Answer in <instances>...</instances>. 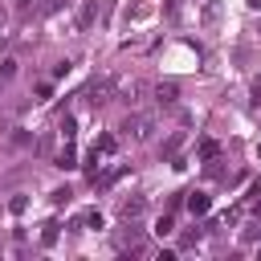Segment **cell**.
I'll return each instance as SVG.
<instances>
[{"mask_svg": "<svg viewBox=\"0 0 261 261\" xmlns=\"http://www.w3.org/2000/svg\"><path fill=\"white\" fill-rule=\"evenodd\" d=\"M122 135H126L130 143H147V139L155 135V118H151V114H126Z\"/></svg>", "mask_w": 261, "mask_h": 261, "instance_id": "1", "label": "cell"}, {"mask_svg": "<svg viewBox=\"0 0 261 261\" xmlns=\"http://www.w3.org/2000/svg\"><path fill=\"white\" fill-rule=\"evenodd\" d=\"M82 98H86L90 106H106V102L114 98V86H110V82H90V86L82 90Z\"/></svg>", "mask_w": 261, "mask_h": 261, "instance_id": "2", "label": "cell"}, {"mask_svg": "<svg viewBox=\"0 0 261 261\" xmlns=\"http://www.w3.org/2000/svg\"><path fill=\"white\" fill-rule=\"evenodd\" d=\"M98 0H82V8H77V29H90L94 20H98Z\"/></svg>", "mask_w": 261, "mask_h": 261, "instance_id": "3", "label": "cell"}, {"mask_svg": "<svg viewBox=\"0 0 261 261\" xmlns=\"http://www.w3.org/2000/svg\"><path fill=\"white\" fill-rule=\"evenodd\" d=\"M143 208H147V204H143V196H135V200H122V204H118V212H122V220H130V216H139Z\"/></svg>", "mask_w": 261, "mask_h": 261, "instance_id": "4", "label": "cell"}, {"mask_svg": "<svg viewBox=\"0 0 261 261\" xmlns=\"http://www.w3.org/2000/svg\"><path fill=\"white\" fill-rule=\"evenodd\" d=\"M216 20H220V4L204 0V29H216Z\"/></svg>", "mask_w": 261, "mask_h": 261, "instance_id": "5", "label": "cell"}, {"mask_svg": "<svg viewBox=\"0 0 261 261\" xmlns=\"http://www.w3.org/2000/svg\"><path fill=\"white\" fill-rule=\"evenodd\" d=\"M188 208H192L196 216H200V212H208V196H204V192H192V196H188Z\"/></svg>", "mask_w": 261, "mask_h": 261, "instance_id": "6", "label": "cell"}, {"mask_svg": "<svg viewBox=\"0 0 261 261\" xmlns=\"http://www.w3.org/2000/svg\"><path fill=\"white\" fill-rule=\"evenodd\" d=\"M143 90H147L143 82H126V86H122V98H126V102H139V94H143Z\"/></svg>", "mask_w": 261, "mask_h": 261, "instance_id": "7", "label": "cell"}, {"mask_svg": "<svg viewBox=\"0 0 261 261\" xmlns=\"http://www.w3.org/2000/svg\"><path fill=\"white\" fill-rule=\"evenodd\" d=\"M155 98H159L163 106H171V102H175V86H159V90H155Z\"/></svg>", "mask_w": 261, "mask_h": 261, "instance_id": "8", "label": "cell"}, {"mask_svg": "<svg viewBox=\"0 0 261 261\" xmlns=\"http://www.w3.org/2000/svg\"><path fill=\"white\" fill-rule=\"evenodd\" d=\"M94 151H98V155H110V151H114V135H102V139L94 143Z\"/></svg>", "mask_w": 261, "mask_h": 261, "instance_id": "9", "label": "cell"}, {"mask_svg": "<svg viewBox=\"0 0 261 261\" xmlns=\"http://www.w3.org/2000/svg\"><path fill=\"white\" fill-rule=\"evenodd\" d=\"M57 167H65V171H69V167H77V163H73V147H69V143H65V151L57 155Z\"/></svg>", "mask_w": 261, "mask_h": 261, "instance_id": "10", "label": "cell"}, {"mask_svg": "<svg viewBox=\"0 0 261 261\" xmlns=\"http://www.w3.org/2000/svg\"><path fill=\"white\" fill-rule=\"evenodd\" d=\"M8 208H12V212H24V208H29V200H24V196H12V200H8Z\"/></svg>", "mask_w": 261, "mask_h": 261, "instance_id": "11", "label": "cell"}, {"mask_svg": "<svg viewBox=\"0 0 261 261\" xmlns=\"http://www.w3.org/2000/svg\"><path fill=\"white\" fill-rule=\"evenodd\" d=\"M82 220H86V224H90V228H102V212H86V216H82Z\"/></svg>", "mask_w": 261, "mask_h": 261, "instance_id": "12", "label": "cell"}, {"mask_svg": "<svg viewBox=\"0 0 261 261\" xmlns=\"http://www.w3.org/2000/svg\"><path fill=\"white\" fill-rule=\"evenodd\" d=\"M53 204H69V188H57L53 192Z\"/></svg>", "mask_w": 261, "mask_h": 261, "instance_id": "13", "label": "cell"}, {"mask_svg": "<svg viewBox=\"0 0 261 261\" xmlns=\"http://www.w3.org/2000/svg\"><path fill=\"white\" fill-rule=\"evenodd\" d=\"M155 232H159V237H167V232H171V216H163V220L155 224Z\"/></svg>", "mask_w": 261, "mask_h": 261, "instance_id": "14", "label": "cell"}, {"mask_svg": "<svg viewBox=\"0 0 261 261\" xmlns=\"http://www.w3.org/2000/svg\"><path fill=\"white\" fill-rule=\"evenodd\" d=\"M41 241H45V245H53V241H57V224H49V228L41 232Z\"/></svg>", "mask_w": 261, "mask_h": 261, "instance_id": "15", "label": "cell"}, {"mask_svg": "<svg viewBox=\"0 0 261 261\" xmlns=\"http://www.w3.org/2000/svg\"><path fill=\"white\" fill-rule=\"evenodd\" d=\"M0 33H4V8H0Z\"/></svg>", "mask_w": 261, "mask_h": 261, "instance_id": "16", "label": "cell"}, {"mask_svg": "<svg viewBox=\"0 0 261 261\" xmlns=\"http://www.w3.org/2000/svg\"><path fill=\"white\" fill-rule=\"evenodd\" d=\"M249 4H253V8H261V0H249Z\"/></svg>", "mask_w": 261, "mask_h": 261, "instance_id": "17", "label": "cell"}]
</instances>
